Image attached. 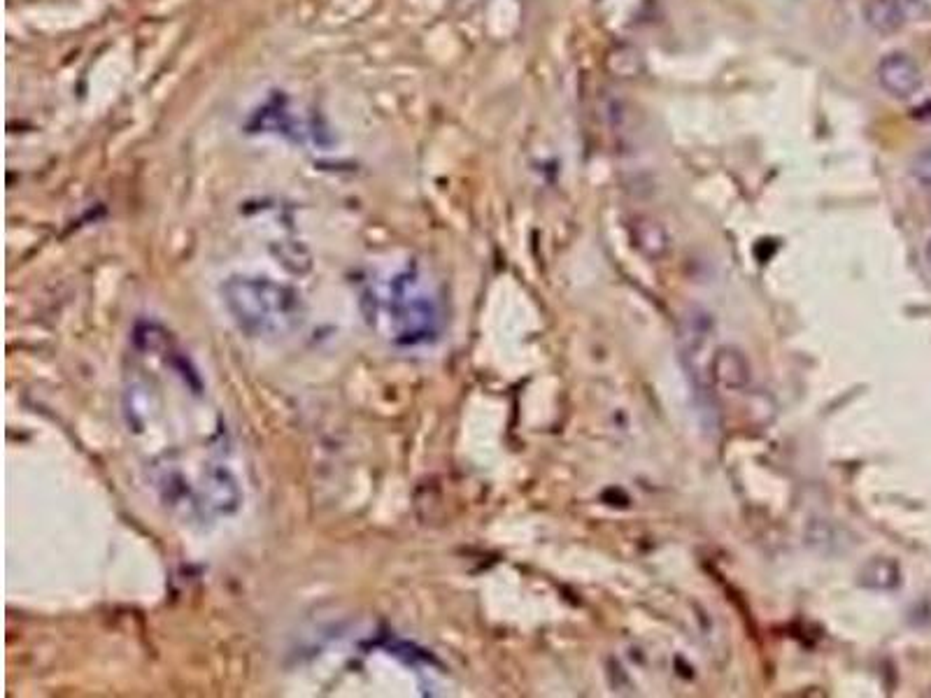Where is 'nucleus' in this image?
<instances>
[{
  "label": "nucleus",
  "instance_id": "obj_6",
  "mask_svg": "<svg viewBox=\"0 0 931 698\" xmlns=\"http://www.w3.org/2000/svg\"><path fill=\"white\" fill-rule=\"evenodd\" d=\"M859 584L873 591H892L901 584V571L897 561L876 557L866 561L862 571H859Z\"/></svg>",
  "mask_w": 931,
  "mask_h": 698
},
{
  "label": "nucleus",
  "instance_id": "obj_8",
  "mask_svg": "<svg viewBox=\"0 0 931 698\" xmlns=\"http://www.w3.org/2000/svg\"><path fill=\"white\" fill-rule=\"evenodd\" d=\"M913 175L922 189L931 196V147L922 149L913 161Z\"/></svg>",
  "mask_w": 931,
  "mask_h": 698
},
{
  "label": "nucleus",
  "instance_id": "obj_7",
  "mask_svg": "<svg viewBox=\"0 0 931 698\" xmlns=\"http://www.w3.org/2000/svg\"><path fill=\"white\" fill-rule=\"evenodd\" d=\"M636 231H638V242H641V247L645 249V252H650L652 256H662L668 249V238L659 224L643 222L641 219L636 226Z\"/></svg>",
  "mask_w": 931,
  "mask_h": 698
},
{
  "label": "nucleus",
  "instance_id": "obj_5",
  "mask_svg": "<svg viewBox=\"0 0 931 698\" xmlns=\"http://www.w3.org/2000/svg\"><path fill=\"white\" fill-rule=\"evenodd\" d=\"M906 19L908 14L904 0H866L864 3V21L876 33H897L906 24Z\"/></svg>",
  "mask_w": 931,
  "mask_h": 698
},
{
  "label": "nucleus",
  "instance_id": "obj_1",
  "mask_svg": "<svg viewBox=\"0 0 931 698\" xmlns=\"http://www.w3.org/2000/svg\"><path fill=\"white\" fill-rule=\"evenodd\" d=\"M366 322L399 347L433 345L443 333V303L417 270L373 277L361 294Z\"/></svg>",
  "mask_w": 931,
  "mask_h": 698
},
{
  "label": "nucleus",
  "instance_id": "obj_3",
  "mask_svg": "<svg viewBox=\"0 0 931 698\" xmlns=\"http://www.w3.org/2000/svg\"><path fill=\"white\" fill-rule=\"evenodd\" d=\"M878 82L897 101H908L922 89V70L904 52L885 54L878 63Z\"/></svg>",
  "mask_w": 931,
  "mask_h": 698
},
{
  "label": "nucleus",
  "instance_id": "obj_2",
  "mask_svg": "<svg viewBox=\"0 0 931 698\" xmlns=\"http://www.w3.org/2000/svg\"><path fill=\"white\" fill-rule=\"evenodd\" d=\"M224 303L240 329L252 336L284 333L298 322V296L273 282H229Z\"/></svg>",
  "mask_w": 931,
  "mask_h": 698
},
{
  "label": "nucleus",
  "instance_id": "obj_4",
  "mask_svg": "<svg viewBox=\"0 0 931 698\" xmlns=\"http://www.w3.org/2000/svg\"><path fill=\"white\" fill-rule=\"evenodd\" d=\"M713 377L727 389H745L750 384V363L745 354L736 347H722L713 354L710 363Z\"/></svg>",
  "mask_w": 931,
  "mask_h": 698
},
{
  "label": "nucleus",
  "instance_id": "obj_9",
  "mask_svg": "<svg viewBox=\"0 0 931 698\" xmlns=\"http://www.w3.org/2000/svg\"><path fill=\"white\" fill-rule=\"evenodd\" d=\"M927 259H929V263H931V238H929V242H927Z\"/></svg>",
  "mask_w": 931,
  "mask_h": 698
}]
</instances>
